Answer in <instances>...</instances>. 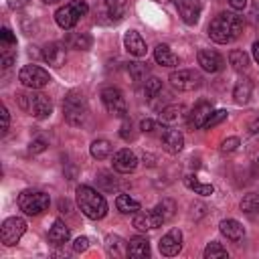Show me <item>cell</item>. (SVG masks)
I'll use <instances>...</instances> for the list:
<instances>
[{
	"label": "cell",
	"mask_w": 259,
	"mask_h": 259,
	"mask_svg": "<svg viewBox=\"0 0 259 259\" xmlns=\"http://www.w3.org/2000/svg\"><path fill=\"white\" fill-rule=\"evenodd\" d=\"M103 8H105V12H107L113 20H119V18L125 14L127 0H103Z\"/></svg>",
	"instance_id": "cell-28"
},
{
	"label": "cell",
	"mask_w": 259,
	"mask_h": 259,
	"mask_svg": "<svg viewBox=\"0 0 259 259\" xmlns=\"http://www.w3.org/2000/svg\"><path fill=\"white\" fill-rule=\"evenodd\" d=\"M59 208H61V212H71V202L69 200H61Z\"/></svg>",
	"instance_id": "cell-50"
},
{
	"label": "cell",
	"mask_w": 259,
	"mask_h": 259,
	"mask_svg": "<svg viewBox=\"0 0 259 259\" xmlns=\"http://www.w3.org/2000/svg\"><path fill=\"white\" fill-rule=\"evenodd\" d=\"M249 134H259V117H255L251 123H249Z\"/></svg>",
	"instance_id": "cell-48"
},
{
	"label": "cell",
	"mask_w": 259,
	"mask_h": 259,
	"mask_svg": "<svg viewBox=\"0 0 259 259\" xmlns=\"http://www.w3.org/2000/svg\"><path fill=\"white\" fill-rule=\"evenodd\" d=\"M127 71H130V75H132L134 81H142V79L146 77V73H148V69H146L142 63H130Z\"/></svg>",
	"instance_id": "cell-37"
},
{
	"label": "cell",
	"mask_w": 259,
	"mask_h": 259,
	"mask_svg": "<svg viewBox=\"0 0 259 259\" xmlns=\"http://www.w3.org/2000/svg\"><path fill=\"white\" fill-rule=\"evenodd\" d=\"M241 210H243L245 214H255V212H259V194H257V192L245 194L243 200H241Z\"/></svg>",
	"instance_id": "cell-33"
},
{
	"label": "cell",
	"mask_w": 259,
	"mask_h": 259,
	"mask_svg": "<svg viewBox=\"0 0 259 259\" xmlns=\"http://www.w3.org/2000/svg\"><path fill=\"white\" fill-rule=\"evenodd\" d=\"M75 200H77V206L79 210L91 219V221H99L107 214V200L103 198L101 192H97L95 188L87 186V184H81L77 186L75 190Z\"/></svg>",
	"instance_id": "cell-2"
},
{
	"label": "cell",
	"mask_w": 259,
	"mask_h": 259,
	"mask_svg": "<svg viewBox=\"0 0 259 259\" xmlns=\"http://www.w3.org/2000/svg\"><path fill=\"white\" fill-rule=\"evenodd\" d=\"M87 12H89V6H87L85 0H71V2H67L65 6H61V8L55 12V20H57V24H59L61 28L69 30V28H73V26L79 22V18L85 16Z\"/></svg>",
	"instance_id": "cell-5"
},
{
	"label": "cell",
	"mask_w": 259,
	"mask_h": 259,
	"mask_svg": "<svg viewBox=\"0 0 259 259\" xmlns=\"http://www.w3.org/2000/svg\"><path fill=\"white\" fill-rule=\"evenodd\" d=\"M67 42H69L73 49H79V51H87V49H91V45H93V40H91L89 34H71Z\"/></svg>",
	"instance_id": "cell-35"
},
{
	"label": "cell",
	"mask_w": 259,
	"mask_h": 259,
	"mask_svg": "<svg viewBox=\"0 0 259 259\" xmlns=\"http://www.w3.org/2000/svg\"><path fill=\"white\" fill-rule=\"evenodd\" d=\"M198 65L206 71V73H219L225 69V59L217 53V51H210V49H200L198 55Z\"/></svg>",
	"instance_id": "cell-14"
},
{
	"label": "cell",
	"mask_w": 259,
	"mask_h": 259,
	"mask_svg": "<svg viewBox=\"0 0 259 259\" xmlns=\"http://www.w3.org/2000/svg\"><path fill=\"white\" fill-rule=\"evenodd\" d=\"M26 231V221L22 217H8L0 227V241L6 247H14Z\"/></svg>",
	"instance_id": "cell-8"
},
{
	"label": "cell",
	"mask_w": 259,
	"mask_h": 259,
	"mask_svg": "<svg viewBox=\"0 0 259 259\" xmlns=\"http://www.w3.org/2000/svg\"><path fill=\"white\" fill-rule=\"evenodd\" d=\"M101 101L105 105V109L115 115V117H125L127 113V105H125V97L117 87H105L101 91Z\"/></svg>",
	"instance_id": "cell-10"
},
{
	"label": "cell",
	"mask_w": 259,
	"mask_h": 259,
	"mask_svg": "<svg viewBox=\"0 0 259 259\" xmlns=\"http://www.w3.org/2000/svg\"><path fill=\"white\" fill-rule=\"evenodd\" d=\"M16 101H18L22 111L30 113L36 119H47L53 113V101L45 93L34 91V89H30L28 93H18Z\"/></svg>",
	"instance_id": "cell-3"
},
{
	"label": "cell",
	"mask_w": 259,
	"mask_h": 259,
	"mask_svg": "<svg viewBox=\"0 0 259 259\" xmlns=\"http://www.w3.org/2000/svg\"><path fill=\"white\" fill-rule=\"evenodd\" d=\"M89 152L95 160H105L109 154H111V144L107 140H95L91 146H89Z\"/></svg>",
	"instance_id": "cell-31"
},
{
	"label": "cell",
	"mask_w": 259,
	"mask_h": 259,
	"mask_svg": "<svg viewBox=\"0 0 259 259\" xmlns=\"http://www.w3.org/2000/svg\"><path fill=\"white\" fill-rule=\"evenodd\" d=\"M154 212L166 223V221H170V219L174 217L176 204H174V200H170V198H162V202H158V204L154 206Z\"/></svg>",
	"instance_id": "cell-30"
},
{
	"label": "cell",
	"mask_w": 259,
	"mask_h": 259,
	"mask_svg": "<svg viewBox=\"0 0 259 259\" xmlns=\"http://www.w3.org/2000/svg\"><path fill=\"white\" fill-rule=\"evenodd\" d=\"M24 4H26V0H8V6H10L12 10H16V8L24 6Z\"/></svg>",
	"instance_id": "cell-49"
},
{
	"label": "cell",
	"mask_w": 259,
	"mask_h": 259,
	"mask_svg": "<svg viewBox=\"0 0 259 259\" xmlns=\"http://www.w3.org/2000/svg\"><path fill=\"white\" fill-rule=\"evenodd\" d=\"M202 255H204V259H229V251L221 243H217V241H210L204 247Z\"/></svg>",
	"instance_id": "cell-32"
},
{
	"label": "cell",
	"mask_w": 259,
	"mask_h": 259,
	"mask_svg": "<svg viewBox=\"0 0 259 259\" xmlns=\"http://www.w3.org/2000/svg\"><path fill=\"white\" fill-rule=\"evenodd\" d=\"M8 125H10V115H8V109L2 107V134L8 132Z\"/></svg>",
	"instance_id": "cell-46"
},
{
	"label": "cell",
	"mask_w": 259,
	"mask_h": 259,
	"mask_svg": "<svg viewBox=\"0 0 259 259\" xmlns=\"http://www.w3.org/2000/svg\"><path fill=\"white\" fill-rule=\"evenodd\" d=\"M164 225V221L154 212V208L152 210H148V212H136L134 214V227L138 229V231H152V229H158V227H162Z\"/></svg>",
	"instance_id": "cell-20"
},
{
	"label": "cell",
	"mask_w": 259,
	"mask_h": 259,
	"mask_svg": "<svg viewBox=\"0 0 259 259\" xmlns=\"http://www.w3.org/2000/svg\"><path fill=\"white\" fill-rule=\"evenodd\" d=\"M223 119H227V111L225 109H219V111H212L210 117L206 119V125L204 127H214L217 123H221Z\"/></svg>",
	"instance_id": "cell-38"
},
{
	"label": "cell",
	"mask_w": 259,
	"mask_h": 259,
	"mask_svg": "<svg viewBox=\"0 0 259 259\" xmlns=\"http://www.w3.org/2000/svg\"><path fill=\"white\" fill-rule=\"evenodd\" d=\"M45 4H55V2H59V0H42Z\"/></svg>",
	"instance_id": "cell-52"
},
{
	"label": "cell",
	"mask_w": 259,
	"mask_h": 259,
	"mask_svg": "<svg viewBox=\"0 0 259 259\" xmlns=\"http://www.w3.org/2000/svg\"><path fill=\"white\" fill-rule=\"evenodd\" d=\"M69 239H71V231H69V227H67L61 219H57V221L53 223V227L49 229V245H53V247H61V245H65Z\"/></svg>",
	"instance_id": "cell-21"
},
{
	"label": "cell",
	"mask_w": 259,
	"mask_h": 259,
	"mask_svg": "<svg viewBox=\"0 0 259 259\" xmlns=\"http://www.w3.org/2000/svg\"><path fill=\"white\" fill-rule=\"evenodd\" d=\"M119 136H121L123 140H132V138H134V134H132V121H130V119H125V117H123V123H121Z\"/></svg>",
	"instance_id": "cell-42"
},
{
	"label": "cell",
	"mask_w": 259,
	"mask_h": 259,
	"mask_svg": "<svg viewBox=\"0 0 259 259\" xmlns=\"http://www.w3.org/2000/svg\"><path fill=\"white\" fill-rule=\"evenodd\" d=\"M243 26H245L243 16H239L235 12H221L219 16H214L210 20L208 36L217 45H229V42H233V40H237L241 36Z\"/></svg>",
	"instance_id": "cell-1"
},
{
	"label": "cell",
	"mask_w": 259,
	"mask_h": 259,
	"mask_svg": "<svg viewBox=\"0 0 259 259\" xmlns=\"http://www.w3.org/2000/svg\"><path fill=\"white\" fill-rule=\"evenodd\" d=\"M115 206H117V210H119L121 214H136V212L142 208V204H140L136 198H132L130 194H119V196L115 198Z\"/></svg>",
	"instance_id": "cell-27"
},
{
	"label": "cell",
	"mask_w": 259,
	"mask_h": 259,
	"mask_svg": "<svg viewBox=\"0 0 259 259\" xmlns=\"http://www.w3.org/2000/svg\"><path fill=\"white\" fill-rule=\"evenodd\" d=\"M51 204V198L47 192L40 190H22L18 194V208L28 214V217H36L40 212H45Z\"/></svg>",
	"instance_id": "cell-6"
},
{
	"label": "cell",
	"mask_w": 259,
	"mask_h": 259,
	"mask_svg": "<svg viewBox=\"0 0 259 259\" xmlns=\"http://www.w3.org/2000/svg\"><path fill=\"white\" fill-rule=\"evenodd\" d=\"M160 89H162V79L150 77V79L144 81V97H146V99H152L154 95H158Z\"/></svg>",
	"instance_id": "cell-36"
},
{
	"label": "cell",
	"mask_w": 259,
	"mask_h": 259,
	"mask_svg": "<svg viewBox=\"0 0 259 259\" xmlns=\"http://www.w3.org/2000/svg\"><path fill=\"white\" fill-rule=\"evenodd\" d=\"M170 85L178 91H194L200 87L202 83V77L198 71L194 69H178V71H172L170 77H168Z\"/></svg>",
	"instance_id": "cell-9"
},
{
	"label": "cell",
	"mask_w": 259,
	"mask_h": 259,
	"mask_svg": "<svg viewBox=\"0 0 259 259\" xmlns=\"http://www.w3.org/2000/svg\"><path fill=\"white\" fill-rule=\"evenodd\" d=\"M14 59H16L14 53H6V51H2V67H4V69H8V67L14 63Z\"/></svg>",
	"instance_id": "cell-45"
},
{
	"label": "cell",
	"mask_w": 259,
	"mask_h": 259,
	"mask_svg": "<svg viewBox=\"0 0 259 259\" xmlns=\"http://www.w3.org/2000/svg\"><path fill=\"white\" fill-rule=\"evenodd\" d=\"M127 255L134 259H146L150 257V241L146 237H132L127 241Z\"/></svg>",
	"instance_id": "cell-22"
},
{
	"label": "cell",
	"mask_w": 259,
	"mask_h": 259,
	"mask_svg": "<svg viewBox=\"0 0 259 259\" xmlns=\"http://www.w3.org/2000/svg\"><path fill=\"white\" fill-rule=\"evenodd\" d=\"M154 59L162 67H176L178 65V57L172 53V49L168 45H158L154 49Z\"/></svg>",
	"instance_id": "cell-24"
},
{
	"label": "cell",
	"mask_w": 259,
	"mask_h": 259,
	"mask_svg": "<svg viewBox=\"0 0 259 259\" xmlns=\"http://www.w3.org/2000/svg\"><path fill=\"white\" fill-rule=\"evenodd\" d=\"M182 111H184L182 105H168V107L162 109V115L160 117H162L164 123H176L182 117Z\"/></svg>",
	"instance_id": "cell-34"
},
{
	"label": "cell",
	"mask_w": 259,
	"mask_h": 259,
	"mask_svg": "<svg viewBox=\"0 0 259 259\" xmlns=\"http://www.w3.org/2000/svg\"><path fill=\"white\" fill-rule=\"evenodd\" d=\"M123 47H125V51L132 55V57H146V53H148V47H146V40L140 36V32H136V30H127L125 34H123Z\"/></svg>",
	"instance_id": "cell-18"
},
{
	"label": "cell",
	"mask_w": 259,
	"mask_h": 259,
	"mask_svg": "<svg viewBox=\"0 0 259 259\" xmlns=\"http://www.w3.org/2000/svg\"><path fill=\"white\" fill-rule=\"evenodd\" d=\"M239 144H241L239 138H235V136H233V138H227V140H223V144H221V152H225V154H227V152H235V150L239 148Z\"/></svg>",
	"instance_id": "cell-40"
},
{
	"label": "cell",
	"mask_w": 259,
	"mask_h": 259,
	"mask_svg": "<svg viewBox=\"0 0 259 259\" xmlns=\"http://www.w3.org/2000/svg\"><path fill=\"white\" fill-rule=\"evenodd\" d=\"M229 4H231L233 10H243L245 4H247V0H229Z\"/></svg>",
	"instance_id": "cell-47"
},
{
	"label": "cell",
	"mask_w": 259,
	"mask_h": 259,
	"mask_svg": "<svg viewBox=\"0 0 259 259\" xmlns=\"http://www.w3.org/2000/svg\"><path fill=\"white\" fill-rule=\"evenodd\" d=\"M18 81L28 89H42L51 83V75L38 65H24L18 71Z\"/></svg>",
	"instance_id": "cell-7"
},
{
	"label": "cell",
	"mask_w": 259,
	"mask_h": 259,
	"mask_svg": "<svg viewBox=\"0 0 259 259\" xmlns=\"http://www.w3.org/2000/svg\"><path fill=\"white\" fill-rule=\"evenodd\" d=\"M210 113H212V103H208V101H200V103H196L194 107H192V111L188 113V127L190 130H200V127H204L206 125V119L210 117Z\"/></svg>",
	"instance_id": "cell-16"
},
{
	"label": "cell",
	"mask_w": 259,
	"mask_h": 259,
	"mask_svg": "<svg viewBox=\"0 0 259 259\" xmlns=\"http://www.w3.org/2000/svg\"><path fill=\"white\" fill-rule=\"evenodd\" d=\"M63 113L71 125H83L87 115H89V105H87L85 95L77 89L69 91L65 101H63Z\"/></svg>",
	"instance_id": "cell-4"
},
{
	"label": "cell",
	"mask_w": 259,
	"mask_h": 259,
	"mask_svg": "<svg viewBox=\"0 0 259 259\" xmlns=\"http://www.w3.org/2000/svg\"><path fill=\"white\" fill-rule=\"evenodd\" d=\"M174 2H176L180 18L186 24H196L198 22L200 12H202V2L200 0H174Z\"/></svg>",
	"instance_id": "cell-13"
},
{
	"label": "cell",
	"mask_w": 259,
	"mask_h": 259,
	"mask_svg": "<svg viewBox=\"0 0 259 259\" xmlns=\"http://www.w3.org/2000/svg\"><path fill=\"white\" fill-rule=\"evenodd\" d=\"M42 59L51 65V67H61L67 59V45L65 42H47L42 47Z\"/></svg>",
	"instance_id": "cell-15"
},
{
	"label": "cell",
	"mask_w": 259,
	"mask_h": 259,
	"mask_svg": "<svg viewBox=\"0 0 259 259\" xmlns=\"http://www.w3.org/2000/svg\"><path fill=\"white\" fill-rule=\"evenodd\" d=\"M229 65L235 69V71H247L249 67V55L245 51H239V49H233L229 53Z\"/></svg>",
	"instance_id": "cell-29"
},
{
	"label": "cell",
	"mask_w": 259,
	"mask_h": 259,
	"mask_svg": "<svg viewBox=\"0 0 259 259\" xmlns=\"http://www.w3.org/2000/svg\"><path fill=\"white\" fill-rule=\"evenodd\" d=\"M0 38H2V42L4 45H16V36L10 32V28H2V32H0Z\"/></svg>",
	"instance_id": "cell-43"
},
{
	"label": "cell",
	"mask_w": 259,
	"mask_h": 259,
	"mask_svg": "<svg viewBox=\"0 0 259 259\" xmlns=\"http://www.w3.org/2000/svg\"><path fill=\"white\" fill-rule=\"evenodd\" d=\"M251 91H253V85L249 79H239L235 83V89H233V97H235V103L239 105H245L251 97Z\"/></svg>",
	"instance_id": "cell-25"
},
{
	"label": "cell",
	"mask_w": 259,
	"mask_h": 259,
	"mask_svg": "<svg viewBox=\"0 0 259 259\" xmlns=\"http://www.w3.org/2000/svg\"><path fill=\"white\" fill-rule=\"evenodd\" d=\"M253 59L257 61V65H259V40H255L253 42Z\"/></svg>",
	"instance_id": "cell-51"
},
{
	"label": "cell",
	"mask_w": 259,
	"mask_h": 259,
	"mask_svg": "<svg viewBox=\"0 0 259 259\" xmlns=\"http://www.w3.org/2000/svg\"><path fill=\"white\" fill-rule=\"evenodd\" d=\"M111 164H113V170H115V172H119V174H130V172H134V170L138 168V158H136V154H134L132 150L121 148V150H117V152L113 154Z\"/></svg>",
	"instance_id": "cell-12"
},
{
	"label": "cell",
	"mask_w": 259,
	"mask_h": 259,
	"mask_svg": "<svg viewBox=\"0 0 259 259\" xmlns=\"http://www.w3.org/2000/svg\"><path fill=\"white\" fill-rule=\"evenodd\" d=\"M140 130H142L144 134H152V132H156V130H164V125L156 123L154 119H142V123H140Z\"/></svg>",
	"instance_id": "cell-39"
},
{
	"label": "cell",
	"mask_w": 259,
	"mask_h": 259,
	"mask_svg": "<svg viewBox=\"0 0 259 259\" xmlns=\"http://www.w3.org/2000/svg\"><path fill=\"white\" fill-rule=\"evenodd\" d=\"M89 249V239L87 237H77L73 243V251L75 253H85Z\"/></svg>",
	"instance_id": "cell-41"
},
{
	"label": "cell",
	"mask_w": 259,
	"mask_h": 259,
	"mask_svg": "<svg viewBox=\"0 0 259 259\" xmlns=\"http://www.w3.org/2000/svg\"><path fill=\"white\" fill-rule=\"evenodd\" d=\"M105 251L109 257H127V241L119 235H107L105 237Z\"/></svg>",
	"instance_id": "cell-23"
},
{
	"label": "cell",
	"mask_w": 259,
	"mask_h": 259,
	"mask_svg": "<svg viewBox=\"0 0 259 259\" xmlns=\"http://www.w3.org/2000/svg\"><path fill=\"white\" fill-rule=\"evenodd\" d=\"M45 148H47V142H45L42 138H36V140L30 142V148H28V150H30L32 154H38V152H42Z\"/></svg>",
	"instance_id": "cell-44"
},
{
	"label": "cell",
	"mask_w": 259,
	"mask_h": 259,
	"mask_svg": "<svg viewBox=\"0 0 259 259\" xmlns=\"http://www.w3.org/2000/svg\"><path fill=\"white\" fill-rule=\"evenodd\" d=\"M184 186H186L188 190H192L194 194H200V196H210V194L214 192V186H212V184H204V182L196 180L192 174L184 176Z\"/></svg>",
	"instance_id": "cell-26"
},
{
	"label": "cell",
	"mask_w": 259,
	"mask_h": 259,
	"mask_svg": "<svg viewBox=\"0 0 259 259\" xmlns=\"http://www.w3.org/2000/svg\"><path fill=\"white\" fill-rule=\"evenodd\" d=\"M158 249H160V253L166 255V257L178 255L180 249H182V231H180V229H170V231L160 239Z\"/></svg>",
	"instance_id": "cell-11"
},
{
	"label": "cell",
	"mask_w": 259,
	"mask_h": 259,
	"mask_svg": "<svg viewBox=\"0 0 259 259\" xmlns=\"http://www.w3.org/2000/svg\"><path fill=\"white\" fill-rule=\"evenodd\" d=\"M160 140H162V148H164L168 154H178V152L184 148V136H182L180 130L164 127L162 134H160Z\"/></svg>",
	"instance_id": "cell-17"
},
{
	"label": "cell",
	"mask_w": 259,
	"mask_h": 259,
	"mask_svg": "<svg viewBox=\"0 0 259 259\" xmlns=\"http://www.w3.org/2000/svg\"><path fill=\"white\" fill-rule=\"evenodd\" d=\"M219 231L223 237H227L231 243H239L245 237V227L237 219H223L219 223Z\"/></svg>",
	"instance_id": "cell-19"
}]
</instances>
